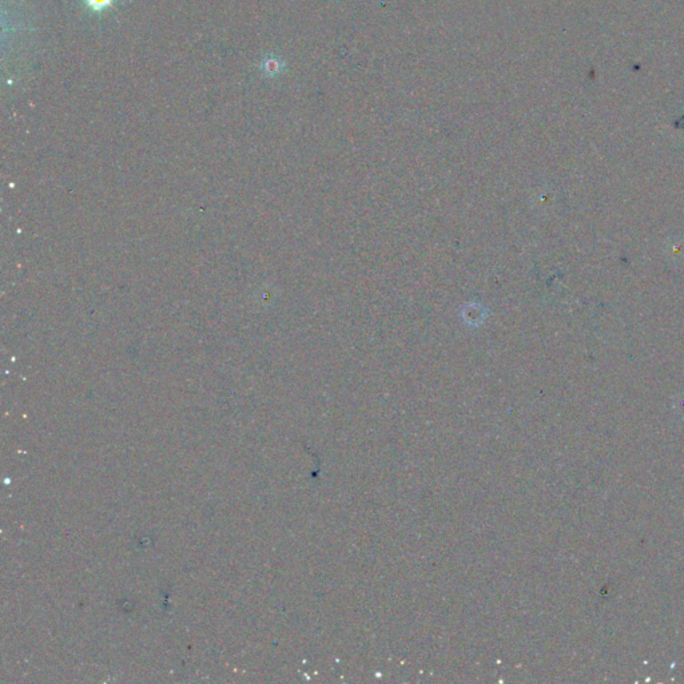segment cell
Returning <instances> with one entry per match:
<instances>
[{"label":"cell","mask_w":684,"mask_h":684,"mask_svg":"<svg viewBox=\"0 0 684 684\" xmlns=\"http://www.w3.org/2000/svg\"><path fill=\"white\" fill-rule=\"evenodd\" d=\"M92 11L101 12L111 6L114 0H84Z\"/></svg>","instance_id":"2"},{"label":"cell","mask_w":684,"mask_h":684,"mask_svg":"<svg viewBox=\"0 0 684 684\" xmlns=\"http://www.w3.org/2000/svg\"><path fill=\"white\" fill-rule=\"evenodd\" d=\"M263 67L266 74H273V75H275V74H280L282 65H281V62H280L277 57H269V59L263 63Z\"/></svg>","instance_id":"1"}]
</instances>
